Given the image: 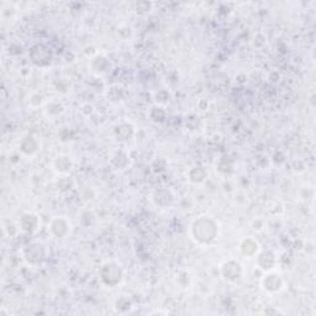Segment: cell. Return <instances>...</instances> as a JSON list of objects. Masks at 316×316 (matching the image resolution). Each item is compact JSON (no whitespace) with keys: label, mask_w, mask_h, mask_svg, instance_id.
<instances>
[{"label":"cell","mask_w":316,"mask_h":316,"mask_svg":"<svg viewBox=\"0 0 316 316\" xmlns=\"http://www.w3.org/2000/svg\"><path fill=\"white\" fill-rule=\"evenodd\" d=\"M42 104V95H40V94L37 93H33L31 94L30 96V105L33 108H37L40 107Z\"/></svg>","instance_id":"obj_24"},{"label":"cell","mask_w":316,"mask_h":316,"mask_svg":"<svg viewBox=\"0 0 316 316\" xmlns=\"http://www.w3.org/2000/svg\"><path fill=\"white\" fill-rule=\"evenodd\" d=\"M124 98V90L119 85H114L108 92V99L111 101H120Z\"/></svg>","instance_id":"obj_18"},{"label":"cell","mask_w":316,"mask_h":316,"mask_svg":"<svg viewBox=\"0 0 316 316\" xmlns=\"http://www.w3.org/2000/svg\"><path fill=\"white\" fill-rule=\"evenodd\" d=\"M262 285H263V288H265L267 292L274 293L281 290L282 285H283V281H282V278L278 274L270 273V274H267L265 278H263Z\"/></svg>","instance_id":"obj_10"},{"label":"cell","mask_w":316,"mask_h":316,"mask_svg":"<svg viewBox=\"0 0 316 316\" xmlns=\"http://www.w3.org/2000/svg\"><path fill=\"white\" fill-rule=\"evenodd\" d=\"M40 226V219L33 214H25L19 221V227L25 232H33Z\"/></svg>","instance_id":"obj_9"},{"label":"cell","mask_w":316,"mask_h":316,"mask_svg":"<svg viewBox=\"0 0 316 316\" xmlns=\"http://www.w3.org/2000/svg\"><path fill=\"white\" fill-rule=\"evenodd\" d=\"M191 232L196 242L200 245H209L218 237V223L211 218H200L193 223Z\"/></svg>","instance_id":"obj_1"},{"label":"cell","mask_w":316,"mask_h":316,"mask_svg":"<svg viewBox=\"0 0 316 316\" xmlns=\"http://www.w3.org/2000/svg\"><path fill=\"white\" fill-rule=\"evenodd\" d=\"M131 308V302L127 298H120L116 301V309L120 311H127Z\"/></svg>","instance_id":"obj_22"},{"label":"cell","mask_w":316,"mask_h":316,"mask_svg":"<svg viewBox=\"0 0 316 316\" xmlns=\"http://www.w3.org/2000/svg\"><path fill=\"white\" fill-rule=\"evenodd\" d=\"M218 168L221 173H229L232 171V161L229 157H222L219 161Z\"/></svg>","instance_id":"obj_19"},{"label":"cell","mask_w":316,"mask_h":316,"mask_svg":"<svg viewBox=\"0 0 316 316\" xmlns=\"http://www.w3.org/2000/svg\"><path fill=\"white\" fill-rule=\"evenodd\" d=\"M151 119H152L153 121H156V123H158V121H163L164 120V116H166V112H164V110L162 109V108H152V110H151Z\"/></svg>","instance_id":"obj_20"},{"label":"cell","mask_w":316,"mask_h":316,"mask_svg":"<svg viewBox=\"0 0 316 316\" xmlns=\"http://www.w3.org/2000/svg\"><path fill=\"white\" fill-rule=\"evenodd\" d=\"M221 274L225 279L230 282H235L241 278L242 275V267L238 262L236 261H227L225 262L221 267Z\"/></svg>","instance_id":"obj_5"},{"label":"cell","mask_w":316,"mask_h":316,"mask_svg":"<svg viewBox=\"0 0 316 316\" xmlns=\"http://www.w3.org/2000/svg\"><path fill=\"white\" fill-rule=\"evenodd\" d=\"M169 99H171V95L167 90H159L157 94H156V101L161 105H164V104L169 103Z\"/></svg>","instance_id":"obj_21"},{"label":"cell","mask_w":316,"mask_h":316,"mask_svg":"<svg viewBox=\"0 0 316 316\" xmlns=\"http://www.w3.org/2000/svg\"><path fill=\"white\" fill-rule=\"evenodd\" d=\"M207 177L206 169L202 166H194L189 169L188 172V179L189 182L194 183V184H199L203 183Z\"/></svg>","instance_id":"obj_14"},{"label":"cell","mask_w":316,"mask_h":316,"mask_svg":"<svg viewBox=\"0 0 316 316\" xmlns=\"http://www.w3.org/2000/svg\"><path fill=\"white\" fill-rule=\"evenodd\" d=\"M153 203L156 206L161 207V209H167L174 202V196H173L172 191L167 188L157 189L152 195Z\"/></svg>","instance_id":"obj_6"},{"label":"cell","mask_w":316,"mask_h":316,"mask_svg":"<svg viewBox=\"0 0 316 316\" xmlns=\"http://www.w3.org/2000/svg\"><path fill=\"white\" fill-rule=\"evenodd\" d=\"M57 187L61 191L69 190L72 187V180L69 178H61L60 182L57 183Z\"/></svg>","instance_id":"obj_23"},{"label":"cell","mask_w":316,"mask_h":316,"mask_svg":"<svg viewBox=\"0 0 316 316\" xmlns=\"http://www.w3.org/2000/svg\"><path fill=\"white\" fill-rule=\"evenodd\" d=\"M100 278L104 284L109 286H115L123 279V270H121L120 266L115 262H108L101 267Z\"/></svg>","instance_id":"obj_2"},{"label":"cell","mask_w":316,"mask_h":316,"mask_svg":"<svg viewBox=\"0 0 316 316\" xmlns=\"http://www.w3.org/2000/svg\"><path fill=\"white\" fill-rule=\"evenodd\" d=\"M252 227H253L254 231H261V230L265 227V222H263V220H262V219H256V220L253 221V225H252Z\"/></svg>","instance_id":"obj_25"},{"label":"cell","mask_w":316,"mask_h":316,"mask_svg":"<svg viewBox=\"0 0 316 316\" xmlns=\"http://www.w3.org/2000/svg\"><path fill=\"white\" fill-rule=\"evenodd\" d=\"M241 252L247 257H253L258 253L259 251V243L257 242L252 237H246L245 240L241 242L240 245Z\"/></svg>","instance_id":"obj_12"},{"label":"cell","mask_w":316,"mask_h":316,"mask_svg":"<svg viewBox=\"0 0 316 316\" xmlns=\"http://www.w3.org/2000/svg\"><path fill=\"white\" fill-rule=\"evenodd\" d=\"M20 151L26 156L35 155L38 151V141L33 136H28L20 142Z\"/></svg>","instance_id":"obj_13"},{"label":"cell","mask_w":316,"mask_h":316,"mask_svg":"<svg viewBox=\"0 0 316 316\" xmlns=\"http://www.w3.org/2000/svg\"><path fill=\"white\" fill-rule=\"evenodd\" d=\"M24 259L30 266L41 265L45 259L44 248L40 245H30L24 250Z\"/></svg>","instance_id":"obj_4"},{"label":"cell","mask_w":316,"mask_h":316,"mask_svg":"<svg viewBox=\"0 0 316 316\" xmlns=\"http://www.w3.org/2000/svg\"><path fill=\"white\" fill-rule=\"evenodd\" d=\"M257 265H258V267L261 268L262 270L269 272V270L275 268V265H277V257H275V254L273 253L270 250L263 251L257 257Z\"/></svg>","instance_id":"obj_7"},{"label":"cell","mask_w":316,"mask_h":316,"mask_svg":"<svg viewBox=\"0 0 316 316\" xmlns=\"http://www.w3.org/2000/svg\"><path fill=\"white\" fill-rule=\"evenodd\" d=\"M128 157L123 152V151H117L114 153L111 157V164L116 169H125L128 164Z\"/></svg>","instance_id":"obj_16"},{"label":"cell","mask_w":316,"mask_h":316,"mask_svg":"<svg viewBox=\"0 0 316 316\" xmlns=\"http://www.w3.org/2000/svg\"><path fill=\"white\" fill-rule=\"evenodd\" d=\"M134 126L128 123L119 124V125L116 126V128H115V134H116V136L119 137V140H121V141H125V140L130 139V137L134 135Z\"/></svg>","instance_id":"obj_15"},{"label":"cell","mask_w":316,"mask_h":316,"mask_svg":"<svg viewBox=\"0 0 316 316\" xmlns=\"http://www.w3.org/2000/svg\"><path fill=\"white\" fill-rule=\"evenodd\" d=\"M110 67L109 61L107 60L105 57H95L93 61H92V68L93 71H95L96 73H104V72H107Z\"/></svg>","instance_id":"obj_17"},{"label":"cell","mask_w":316,"mask_h":316,"mask_svg":"<svg viewBox=\"0 0 316 316\" xmlns=\"http://www.w3.org/2000/svg\"><path fill=\"white\" fill-rule=\"evenodd\" d=\"M69 225L68 220L64 218H55L51 221V232L55 235L56 237H64L65 235L69 232Z\"/></svg>","instance_id":"obj_8"},{"label":"cell","mask_w":316,"mask_h":316,"mask_svg":"<svg viewBox=\"0 0 316 316\" xmlns=\"http://www.w3.org/2000/svg\"><path fill=\"white\" fill-rule=\"evenodd\" d=\"M53 167H55L56 172L61 173V174H65L73 167V162L72 158L67 155H60L53 159Z\"/></svg>","instance_id":"obj_11"},{"label":"cell","mask_w":316,"mask_h":316,"mask_svg":"<svg viewBox=\"0 0 316 316\" xmlns=\"http://www.w3.org/2000/svg\"><path fill=\"white\" fill-rule=\"evenodd\" d=\"M31 61L38 67H46L51 64L52 62V53L49 48L45 45H36L29 52Z\"/></svg>","instance_id":"obj_3"}]
</instances>
